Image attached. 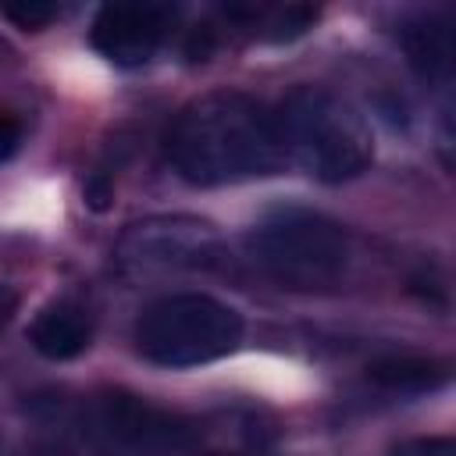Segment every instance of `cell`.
Listing matches in <instances>:
<instances>
[{
	"label": "cell",
	"instance_id": "277c9868",
	"mask_svg": "<svg viewBox=\"0 0 456 456\" xmlns=\"http://www.w3.org/2000/svg\"><path fill=\"white\" fill-rule=\"evenodd\" d=\"M242 342V317L207 292H171L135 321V346L157 367H200Z\"/></svg>",
	"mask_w": 456,
	"mask_h": 456
},
{
	"label": "cell",
	"instance_id": "4fadbf2b",
	"mask_svg": "<svg viewBox=\"0 0 456 456\" xmlns=\"http://www.w3.org/2000/svg\"><path fill=\"white\" fill-rule=\"evenodd\" d=\"M21 146V121L7 110H0V164H7Z\"/></svg>",
	"mask_w": 456,
	"mask_h": 456
},
{
	"label": "cell",
	"instance_id": "6da1fadb",
	"mask_svg": "<svg viewBox=\"0 0 456 456\" xmlns=\"http://www.w3.org/2000/svg\"><path fill=\"white\" fill-rule=\"evenodd\" d=\"M171 167L192 185H232L285 164L274 114L249 93L217 89L189 100L167 125Z\"/></svg>",
	"mask_w": 456,
	"mask_h": 456
},
{
	"label": "cell",
	"instance_id": "9a60e30c",
	"mask_svg": "<svg viewBox=\"0 0 456 456\" xmlns=\"http://www.w3.org/2000/svg\"><path fill=\"white\" fill-rule=\"evenodd\" d=\"M18 314V292L11 289V285H4L0 281V331L11 324V317Z\"/></svg>",
	"mask_w": 456,
	"mask_h": 456
},
{
	"label": "cell",
	"instance_id": "5b68a950",
	"mask_svg": "<svg viewBox=\"0 0 456 456\" xmlns=\"http://www.w3.org/2000/svg\"><path fill=\"white\" fill-rule=\"evenodd\" d=\"M82 438L93 456H178L196 442V431L171 410L107 388L86 403Z\"/></svg>",
	"mask_w": 456,
	"mask_h": 456
},
{
	"label": "cell",
	"instance_id": "ba28073f",
	"mask_svg": "<svg viewBox=\"0 0 456 456\" xmlns=\"http://www.w3.org/2000/svg\"><path fill=\"white\" fill-rule=\"evenodd\" d=\"M93 338V321L78 303L57 299L50 306H43L36 314V321L28 324V342L39 356L46 360H75L78 353H86Z\"/></svg>",
	"mask_w": 456,
	"mask_h": 456
},
{
	"label": "cell",
	"instance_id": "52a82bcc",
	"mask_svg": "<svg viewBox=\"0 0 456 456\" xmlns=\"http://www.w3.org/2000/svg\"><path fill=\"white\" fill-rule=\"evenodd\" d=\"M171 21L175 11L164 4H107L93 21V46L121 68H139L160 50Z\"/></svg>",
	"mask_w": 456,
	"mask_h": 456
},
{
	"label": "cell",
	"instance_id": "30bf717a",
	"mask_svg": "<svg viewBox=\"0 0 456 456\" xmlns=\"http://www.w3.org/2000/svg\"><path fill=\"white\" fill-rule=\"evenodd\" d=\"M367 378L385 388V392H399V395H417V392H431L438 385H445L449 367L442 360L431 356H381L367 367Z\"/></svg>",
	"mask_w": 456,
	"mask_h": 456
},
{
	"label": "cell",
	"instance_id": "8992f818",
	"mask_svg": "<svg viewBox=\"0 0 456 456\" xmlns=\"http://www.w3.org/2000/svg\"><path fill=\"white\" fill-rule=\"evenodd\" d=\"M114 256L128 274L210 271L224 260V242L217 228L200 217H146L125 228Z\"/></svg>",
	"mask_w": 456,
	"mask_h": 456
},
{
	"label": "cell",
	"instance_id": "5bb4252c",
	"mask_svg": "<svg viewBox=\"0 0 456 456\" xmlns=\"http://www.w3.org/2000/svg\"><path fill=\"white\" fill-rule=\"evenodd\" d=\"M110 196H114V189H110V182H107L103 175H93V178L86 182V203H89L93 210H107Z\"/></svg>",
	"mask_w": 456,
	"mask_h": 456
},
{
	"label": "cell",
	"instance_id": "9c48e42d",
	"mask_svg": "<svg viewBox=\"0 0 456 456\" xmlns=\"http://www.w3.org/2000/svg\"><path fill=\"white\" fill-rule=\"evenodd\" d=\"M403 50L410 68L424 82H449L452 75V32L445 18H417L403 28Z\"/></svg>",
	"mask_w": 456,
	"mask_h": 456
},
{
	"label": "cell",
	"instance_id": "2e32d148",
	"mask_svg": "<svg viewBox=\"0 0 456 456\" xmlns=\"http://www.w3.org/2000/svg\"><path fill=\"white\" fill-rule=\"evenodd\" d=\"M207 456H228V452H207Z\"/></svg>",
	"mask_w": 456,
	"mask_h": 456
},
{
	"label": "cell",
	"instance_id": "7a4b0ae2",
	"mask_svg": "<svg viewBox=\"0 0 456 456\" xmlns=\"http://www.w3.org/2000/svg\"><path fill=\"white\" fill-rule=\"evenodd\" d=\"M285 160L310 178L338 185L363 175L374 160V139L363 114L324 86H296L274 110Z\"/></svg>",
	"mask_w": 456,
	"mask_h": 456
},
{
	"label": "cell",
	"instance_id": "7c38bea8",
	"mask_svg": "<svg viewBox=\"0 0 456 456\" xmlns=\"http://www.w3.org/2000/svg\"><path fill=\"white\" fill-rule=\"evenodd\" d=\"M392 456H456L452 438H410L392 449Z\"/></svg>",
	"mask_w": 456,
	"mask_h": 456
},
{
	"label": "cell",
	"instance_id": "8fae6325",
	"mask_svg": "<svg viewBox=\"0 0 456 456\" xmlns=\"http://www.w3.org/2000/svg\"><path fill=\"white\" fill-rule=\"evenodd\" d=\"M4 18H11L25 32H39L53 18H61V7H53V4H21V7H4Z\"/></svg>",
	"mask_w": 456,
	"mask_h": 456
},
{
	"label": "cell",
	"instance_id": "3957f363",
	"mask_svg": "<svg viewBox=\"0 0 456 456\" xmlns=\"http://www.w3.org/2000/svg\"><path fill=\"white\" fill-rule=\"evenodd\" d=\"M253 264L281 289L314 292L328 289L346 274L349 232L317 210H278L246 235Z\"/></svg>",
	"mask_w": 456,
	"mask_h": 456
}]
</instances>
